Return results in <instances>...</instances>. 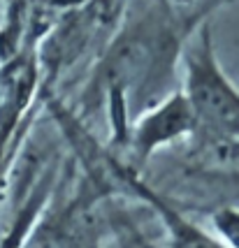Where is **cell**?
<instances>
[{"mask_svg": "<svg viewBox=\"0 0 239 248\" xmlns=\"http://www.w3.org/2000/svg\"><path fill=\"white\" fill-rule=\"evenodd\" d=\"M181 209L239 211V167H193L181 172L174 188L163 190Z\"/></svg>", "mask_w": 239, "mask_h": 248, "instance_id": "cell-6", "label": "cell"}, {"mask_svg": "<svg viewBox=\"0 0 239 248\" xmlns=\"http://www.w3.org/2000/svg\"><path fill=\"white\" fill-rule=\"evenodd\" d=\"M107 165L114 170L121 184L144 204L151 206V211L158 216L165 230V248H230L214 230H207L188 216V209H181L160 188L146 184L137 170L128 167L119 158H109Z\"/></svg>", "mask_w": 239, "mask_h": 248, "instance_id": "cell-4", "label": "cell"}, {"mask_svg": "<svg viewBox=\"0 0 239 248\" xmlns=\"http://www.w3.org/2000/svg\"><path fill=\"white\" fill-rule=\"evenodd\" d=\"M49 200L28 230L21 248H93L98 244V214L84 195H72L54 209H49Z\"/></svg>", "mask_w": 239, "mask_h": 248, "instance_id": "cell-5", "label": "cell"}, {"mask_svg": "<svg viewBox=\"0 0 239 248\" xmlns=\"http://www.w3.org/2000/svg\"><path fill=\"white\" fill-rule=\"evenodd\" d=\"M191 137H195V121L181 91L174 88L128 123L121 144L128 149L132 160L144 165L158 151Z\"/></svg>", "mask_w": 239, "mask_h": 248, "instance_id": "cell-3", "label": "cell"}, {"mask_svg": "<svg viewBox=\"0 0 239 248\" xmlns=\"http://www.w3.org/2000/svg\"><path fill=\"white\" fill-rule=\"evenodd\" d=\"M209 216L211 230L223 239L230 248H239V211L235 209H216Z\"/></svg>", "mask_w": 239, "mask_h": 248, "instance_id": "cell-7", "label": "cell"}, {"mask_svg": "<svg viewBox=\"0 0 239 248\" xmlns=\"http://www.w3.org/2000/svg\"><path fill=\"white\" fill-rule=\"evenodd\" d=\"M179 91L191 107L197 140L214 146L239 144V86L221 65L211 21L202 23L186 44Z\"/></svg>", "mask_w": 239, "mask_h": 248, "instance_id": "cell-2", "label": "cell"}, {"mask_svg": "<svg viewBox=\"0 0 239 248\" xmlns=\"http://www.w3.org/2000/svg\"><path fill=\"white\" fill-rule=\"evenodd\" d=\"M225 0H128L84 84V107H105L114 140L140 111L172 93L188 40Z\"/></svg>", "mask_w": 239, "mask_h": 248, "instance_id": "cell-1", "label": "cell"}]
</instances>
